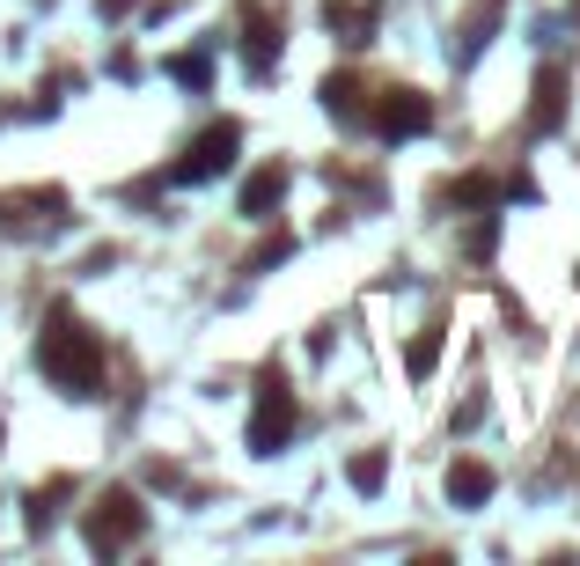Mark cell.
<instances>
[{
    "instance_id": "6da1fadb",
    "label": "cell",
    "mask_w": 580,
    "mask_h": 566,
    "mask_svg": "<svg viewBox=\"0 0 580 566\" xmlns=\"http://www.w3.org/2000/svg\"><path fill=\"white\" fill-rule=\"evenodd\" d=\"M37 369L45 383H59L67 397H96L103 390V339L73 317L67 302L45 309V331H37Z\"/></svg>"
},
{
    "instance_id": "4fadbf2b",
    "label": "cell",
    "mask_w": 580,
    "mask_h": 566,
    "mask_svg": "<svg viewBox=\"0 0 580 566\" xmlns=\"http://www.w3.org/2000/svg\"><path fill=\"white\" fill-rule=\"evenodd\" d=\"M345 478H353V493H383V478H389V456H383V449H361V456L345 464Z\"/></svg>"
},
{
    "instance_id": "7a4b0ae2",
    "label": "cell",
    "mask_w": 580,
    "mask_h": 566,
    "mask_svg": "<svg viewBox=\"0 0 580 566\" xmlns=\"http://www.w3.org/2000/svg\"><path fill=\"white\" fill-rule=\"evenodd\" d=\"M81 537H89V552H125V544L147 537V508L133 486H103L96 500H89V516H81Z\"/></svg>"
},
{
    "instance_id": "2e32d148",
    "label": "cell",
    "mask_w": 580,
    "mask_h": 566,
    "mask_svg": "<svg viewBox=\"0 0 580 566\" xmlns=\"http://www.w3.org/2000/svg\"><path fill=\"white\" fill-rule=\"evenodd\" d=\"M59 493H67V486H37V500H30V530H37V537H45L52 516H59Z\"/></svg>"
},
{
    "instance_id": "5b68a950",
    "label": "cell",
    "mask_w": 580,
    "mask_h": 566,
    "mask_svg": "<svg viewBox=\"0 0 580 566\" xmlns=\"http://www.w3.org/2000/svg\"><path fill=\"white\" fill-rule=\"evenodd\" d=\"M367 125H375L383 140H419V133L434 125V103L419 97V89H383V103L367 111Z\"/></svg>"
},
{
    "instance_id": "ba28073f",
    "label": "cell",
    "mask_w": 580,
    "mask_h": 566,
    "mask_svg": "<svg viewBox=\"0 0 580 566\" xmlns=\"http://www.w3.org/2000/svg\"><path fill=\"white\" fill-rule=\"evenodd\" d=\"M566 125V75L558 67H536L530 81V133H558Z\"/></svg>"
},
{
    "instance_id": "8fae6325",
    "label": "cell",
    "mask_w": 580,
    "mask_h": 566,
    "mask_svg": "<svg viewBox=\"0 0 580 566\" xmlns=\"http://www.w3.org/2000/svg\"><path fill=\"white\" fill-rule=\"evenodd\" d=\"M316 97H323V111H331V118H345V125H361V118H367L361 81H353V75H331L323 89H316Z\"/></svg>"
},
{
    "instance_id": "8992f818",
    "label": "cell",
    "mask_w": 580,
    "mask_h": 566,
    "mask_svg": "<svg viewBox=\"0 0 580 566\" xmlns=\"http://www.w3.org/2000/svg\"><path fill=\"white\" fill-rule=\"evenodd\" d=\"M375 23H383L375 0H323V30H331L339 45H375Z\"/></svg>"
},
{
    "instance_id": "7c38bea8",
    "label": "cell",
    "mask_w": 580,
    "mask_h": 566,
    "mask_svg": "<svg viewBox=\"0 0 580 566\" xmlns=\"http://www.w3.org/2000/svg\"><path fill=\"white\" fill-rule=\"evenodd\" d=\"M441 339H448V331H441V324H427V331H419V339L405 346V375H411V383H427V375H434V361H441Z\"/></svg>"
},
{
    "instance_id": "5bb4252c",
    "label": "cell",
    "mask_w": 580,
    "mask_h": 566,
    "mask_svg": "<svg viewBox=\"0 0 580 566\" xmlns=\"http://www.w3.org/2000/svg\"><path fill=\"white\" fill-rule=\"evenodd\" d=\"M280 258H294V236H287V228H280V236H265V244L250 250V258H242V272H272Z\"/></svg>"
},
{
    "instance_id": "9c48e42d",
    "label": "cell",
    "mask_w": 580,
    "mask_h": 566,
    "mask_svg": "<svg viewBox=\"0 0 580 566\" xmlns=\"http://www.w3.org/2000/svg\"><path fill=\"white\" fill-rule=\"evenodd\" d=\"M280 199H287V162H265V170L250 177V184H242V214H250V222H272V206H280Z\"/></svg>"
},
{
    "instance_id": "9a60e30c",
    "label": "cell",
    "mask_w": 580,
    "mask_h": 566,
    "mask_svg": "<svg viewBox=\"0 0 580 566\" xmlns=\"http://www.w3.org/2000/svg\"><path fill=\"white\" fill-rule=\"evenodd\" d=\"M492 199H500V184H492V177H456V206H492Z\"/></svg>"
},
{
    "instance_id": "52a82bcc",
    "label": "cell",
    "mask_w": 580,
    "mask_h": 566,
    "mask_svg": "<svg viewBox=\"0 0 580 566\" xmlns=\"http://www.w3.org/2000/svg\"><path fill=\"white\" fill-rule=\"evenodd\" d=\"M242 30H250V37H242V67H250V81H265L272 59H280V23L250 0V8H242Z\"/></svg>"
},
{
    "instance_id": "30bf717a",
    "label": "cell",
    "mask_w": 580,
    "mask_h": 566,
    "mask_svg": "<svg viewBox=\"0 0 580 566\" xmlns=\"http://www.w3.org/2000/svg\"><path fill=\"white\" fill-rule=\"evenodd\" d=\"M448 500H456V508H485V500H492V471H485L478 456H456V464H448Z\"/></svg>"
},
{
    "instance_id": "ac0fdd59",
    "label": "cell",
    "mask_w": 580,
    "mask_h": 566,
    "mask_svg": "<svg viewBox=\"0 0 580 566\" xmlns=\"http://www.w3.org/2000/svg\"><path fill=\"white\" fill-rule=\"evenodd\" d=\"M492 244H500V222L485 214V222H478V236H470V258H492Z\"/></svg>"
},
{
    "instance_id": "277c9868",
    "label": "cell",
    "mask_w": 580,
    "mask_h": 566,
    "mask_svg": "<svg viewBox=\"0 0 580 566\" xmlns=\"http://www.w3.org/2000/svg\"><path fill=\"white\" fill-rule=\"evenodd\" d=\"M236 155H242V125L220 118V125H206L192 148L170 162V184H206V177H228V170H236Z\"/></svg>"
},
{
    "instance_id": "3957f363",
    "label": "cell",
    "mask_w": 580,
    "mask_h": 566,
    "mask_svg": "<svg viewBox=\"0 0 580 566\" xmlns=\"http://www.w3.org/2000/svg\"><path fill=\"white\" fill-rule=\"evenodd\" d=\"M294 419H302V405H294V383L287 369H265L258 375V412H250V456H280V449L294 442Z\"/></svg>"
},
{
    "instance_id": "e0dca14e",
    "label": "cell",
    "mask_w": 580,
    "mask_h": 566,
    "mask_svg": "<svg viewBox=\"0 0 580 566\" xmlns=\"http://www.w3.org/2000/svg\"><path fill=\"white\" fill-rule=\"evenodd\" d=\"M170 75L184 81V89H206V75H214V67H206V52H184V59H170Z\"/></svg>"
}]
</instances>
